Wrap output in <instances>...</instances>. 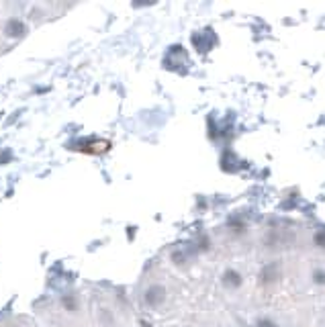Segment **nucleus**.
Segmentation results:
<instances>
[{
    "label": "nucleus",
    "mask_w": 325,
    "mask_h": 327,
    "mask_svg": "<svg viewBox=\"0 0 325 327\" xmlns=\"http://www.w3.org/2000/svg\"><path fill=\"white\" fill-rule=\"evenodd\" d=\"M280 278V266L278 262H270L260 270V284L262 287H270V284H276Z\"/></svg>",
    "instance_id": "2"
},
{
    "label": "nucleus",
    "mask_w": 325,
    "mask_h": 327,
    "mask_svg": "<svg viewBox=\"0 0 325 327\" xmlns=\"http://www.w3.org/2000/svg\"><path fill=\"white\" fill-rule=\"evenodd\" d=\"M258 327H278L272 319H268V317H262L260 321H258Z\"/></svg>",
    "instance_id": "7"
},
{
    "label": "nucleus",
    "mask_w": 325,
    "mask_h": 327,
    "mask_svg": "<svg viewBox=\"0 0 325 327\" xmlns=\"http://www.w3.org/2000/svg\"><path fill=\"white\" fill-rule=\"evenodd\" d=\"M62 303H64V307H66L68 311H76V299H74V297H64Z\"/></svg>",
    "instance_id": "5"
},
{
    "label": "nucleus",
    "mask_w": 325,
    "mask_h": 327,
    "mask_svg": "<svg viewBox=\"0 0 325 327\" xmlns=\"http://www.w3.org/2000/svg\"><path fill=\"white\" fill-rule=\"evenodd\" d=\"M166 297H168V293H166V287L164 284H151L143 293V303L149 309H157V307H161V305L166 303Z\"/></svg>",
    "instance_id": "1"
},
{
    "label": "nucleus",
    "mask_w": 325,
    "mask_h": 327,
    "mask_svg": "<svg viewBox=\"0 0 325 327\" xmlns=\"http://www.w3.org/2000/svg\"><path fill=\"white\" fill-rule=\"evenodd\" d=\"M315 282L317 284H325V272L323 270H317L315 272Z\"/></svg>",
    "instance_id": "8"
},
{
    "label": "nucleus",
    "mask_w": 325,
    "mask_h": 327,
    "mask_svg": "<svg viewBox=\"0 0 325 327\" xmlns=\"http://www.w3.org/2000/svg\"><path fill=\"white\" fill-rule=\"evenodd\" d=\"M315 243H317L319 248H325V229H321V231L315 233Z\"/></svg>",
    "instance_id": "6"
},
{
    "label": "nucleus",
    "mask_w": 325,
    "mask_h": 327,
    "mask_svg": "<svg viewBox=\"0 0 325 327\" xmlns=\"http://www.w3.org/2000/svg\"><path fill=\"white\" fill-rule=\"evenodd\" d=\"M25 33H27V27L21 19H11L5 25V35L11 39H21V37H25Z\"/></svg>",
    "instance_id": "4"
},
{
    "label": "nucleus",
    "mask_w": 325,
    "mask_h": 327,
    "mask_svg": "<svg viewBox=\"0 0 325 327\" xmlns=\"http://www.w3.org/2000/svg\"><path fill=\"white\" fill-rule=\"evenodd\" d=\"M221 282H223V287H225V289L235 291V289H239V287L243 284V278H241V274H239L237 270L227 268V270L223 272V278H221Z\"/></svg>",
    "instance_id": "3"
}]
</instances>
